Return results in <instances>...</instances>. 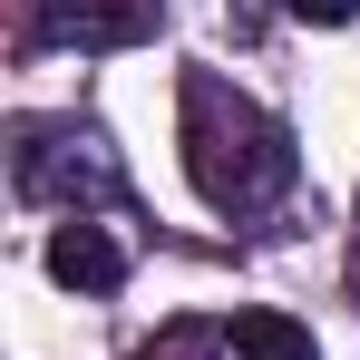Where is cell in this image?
I'll use <instances>...</instances> for the list:
<instances>
[{"label": "cell", "instance_id": "obj_4", "mask_svg": "<svg viewBox=\"0 0 360 360\" xmlns=\"http://www.w3.org/2000/svg\"><path fill=\"white\" fill-rule=\"evenodd\" d=\"M49 283H68V292H117V283H127V243L78 214V224L49 234Z\"/></svg>", "mask_w": 360, "mask_h": 360}, {"label": "cell", "instance_id": "obj_1", "mask_svg": "<svg viewBox=\"0 0 360 360\" xmlns=\"http://www.w3.org/2000/svg\"><path fill=\"white\" fill-rule=\"evenodd\" d=\"M185 176H195V195L214 214H263V205L292 195L302 156H292V127L273 108H253L214 68H185Z\"/></svg>", "mask_w": 360, "mask_h": 360}, {"label": "cell", "instance_id": "obj_6", "mask_svg": "<svg viewBox=\"0 0 360 360\" xmlns=\"http://www.w3.org/2000/svg\"><path fill=\"white\" fill-rule=\"evenodd\" d=\"M214 351H234L224 331H205V321H176V331H156L136 360H214Z\"/></svg>", "mask_w": 360, "mask_h": 360}, {"label": "cell", "instance_id": "obj_3", "mask_svg": "<svg viewBox=\"0 0 360 360\" xmlns=\"http://www.w3.org/2000/svg\"><path fill=\"white\" fill-rule=\"evenodd\" d=\"M156 20L146 0H39L30 10V49H136Z\"/></svg>", "mask_w": 360, "mask_h": 360}, {"label": "cell", "instance_id": "obj_8", "mask_svg": "<svg viewBox=\"0 0 360 360\" xmlns=\"http://www.w3.org/2000/svg\"><path fill=\"white\" fill-rule=\"evenodd\" d=\"M351 283H360V243H351Z\"/></svg>", "mask_w": 360, "mask_h": 360}, {"label": "cell", "instance_id": "obj_2", "mask_svg": "<svg viewBox=\"0 0 360 360\" xmlns=\"http://www.w3.org/2000/svg\"><path fill=\"white\" fill-rule=\"evenodd\" d=\"M10 195L20 205H59L78 224L98 205H127V156L108 146L98 117H30L20 146H10Z\"/></svg>", "mask_w": 360, "mask_h": 360}, {"label": "cell", "instance_id": "obj_7", "mask_svg": "<svg viewBox=\"0 0 360 360\" xmlns=\"http://www.w3.org/2000/svg\"><path fill=\"white\" fill-rule=\"evenodd\" d=\"M292 20H311V30H341V20H360V0H283Z\"/></svg>", "mask_w": 360, "mask_h": 360}, {"label": "cell", "instance_id": "obj_5", "mask_svg": "<svg viewBox=\"0 0 360 360\" xmlns=\"http://www.w3.org/2000/svg\"><path fill=\"white\" fill-rule=\"evenodd\" d=\"M224 341H234V360H321V341L302 331L292 311H234Z\"/></svg>", "mask_w": 360, "mask_h": 360}]
</instances>
